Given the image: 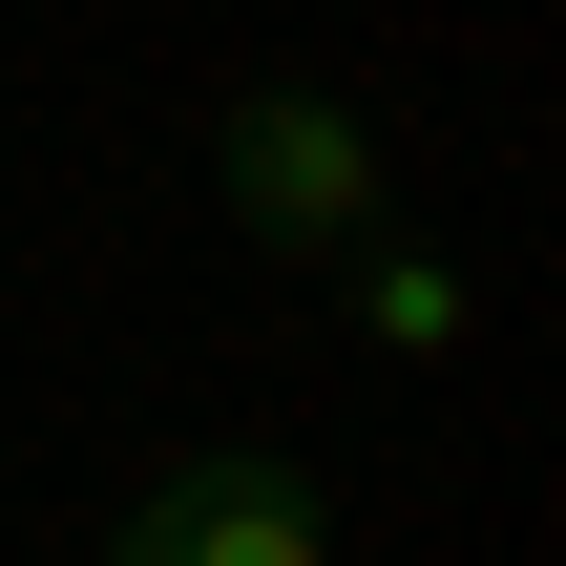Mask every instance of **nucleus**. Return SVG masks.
<instances>
[{"label":"nucleus","instance_id":"obj_1","mask_svg":"<svg viewBox=\"0 0 566 566\" xmlns=\"http://www.w3.org/2000/svg\"><path fill=\"white\" fill-rule=\"evenodd\" d=\"M210 168H231V231H252V252H357V231H378V147H357V105H315V84H252V105L210 126Z\"/></svg>","mask_w":566,"mask_h":566},{"label":"nucleus","instance_id":"obj_2","mask_svg":"<svg viewBox=\"0 0 566 566\" xmlns=\"http://www.w3.org/2000/svg\"><path fill=\"white\" fill-rule=\"evenodd\" d=\"M105 566H336V504H315L294 462H168Z\"/></svg>","mask_w":566,"mask_h":566},{"label":"nucleus","instance_id":"obj_3","mask_svg":"<svg viewBox=\"0 0 566 566\" xmlns=\"http://www.w3.org/2000/svg\"><path fill=\"white\" fill-rule=\"evenodd\" d=\"M357 315H378V357H462V273H441V252H378Z\"/></svg>","mask_w":566,"mask_h":566}]
</instances>
